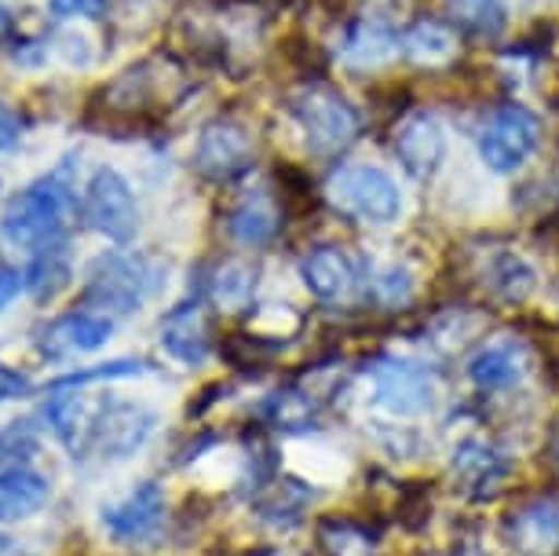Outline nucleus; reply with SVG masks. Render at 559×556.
Segmentation results:
<instances>
[{
    "instance_id": "nucleus-35",
    "label": "nucleus",
    "mask_w": 559,
    "mask_h": 556,
    "mask_svg": "<svg viewBox=\"0 0 559 556\" xmlns=\"http://www.w3.org/2000/svg\"><path fill=\"white\" fill-rule=\"evenodd\" d=\"M8 34H12V12H8V8L0 4V40H4Z\"/></svg>"
},
{
    "instance_id": "nucleus-33",
    "label": "nucleus",
    "mask_w": 559,
    "mask_h": 556,
    "mask_svg": "<svg viewBox=\"0 0 559 556\" xmlns=\"http://www.w3.org/2000/svg\"><path fill=\"white\" fill-rule=\"evenodd\" d=\"M23 286H26V271L12 268L4 257H0V311H4L8 304L19 297V289H23Z\"/></svg>"
},
{
    "instance_id": "nucleus-36",
    "label": "nucleus",
    "mask_w": 559,
    "mask_h": 556,
    "mask_svg": "<svg viewBox=\"0 0 559 556\" xmlns=\"http://www.w3.org/2000/svg\"><path fill=\"white\" fill-rule=\"evenodd\" d=\"M0 549H4V539H0Z\"/></svg>"
},
{
    "instance_id": "nucleus-22",
    "label": "nucleus",
    "mask_w": 559,
    "mask_h": 556,
    "mask_svg": "<svg viewBox=\"0 0 559 556\" xmlns=\"http://www.w3.org/2000/svg\"><path fill=\"white\" fill-rule=\"evenodd\" d=\"M227 230L241 246H267L274 230H278V213H274V205L263 194H252L230 213Z\"/></svg>"
},
{
    "instance_id": "nucleus-14",
    "label": "nucleus",
    "mask_w": 559,
    "mask_h": 556,
    "mask_svg": "<svg viewBox=\"0 0 559 556\" xmlns=\"http://www.w3.org/2000/svg\"><path fill=\"white\" fill-rule=\"evenodd\" d=\"M509 539L526 556H545L559 549V506L556 501H531L512 517Z\"/></svg>"
},
{
    "instance_id": "nucleus-13",
    "label": "nucleus",
    "mask_w": 559,
    "mask_h": 556,
    "mask_svg": "<svg viewBox=\"0 0 559 556\" xmlns=\"http://www.w3.org/2000/svg\"><path fill=\"white\" fill-rule=\"evenodd\" d=\"M162 348L183 366H202L209 359V322L198 304H183L165 315Z\"/></svg>"
},
{
    "instance_id": "nucleus-16",
    "label": "nucleus",
    "mask_w": 559,
    "mask_h": 556,
    "mask_svg": "<svg viewBox=\"0 0 559 556\" xmlns=\"http://www.w3.org/2000/svg\"><path fill=\"white\" fill-rule=\"evenodd\" d=\"M336 56L347 67L369 70V67H384L388 59L399 56V37L381 23H355L347 26V34L336 45Z\"/></svg>"
},
{
    "instance_id": "nucleus-24",
    "label": "nucleus",
    "mask_w": 559,
    "mask_h": 556,
    "mask_svg": "<svg viewBox=\"0 0 559 556\" xmlns=\"http://www.w3.org/2000/svg\"><path fill=\"white\" fill-rule=\"evenodd\" d=\"M403 48L420 67H442V62H450L453 51H457V37L442 23H417V26H409V34L403 37Z\"/></svg>"
},
{
    "instance_id": "nucleus-9",
    "label": "nucleus",
    "mask_w": 559,
    "mask_h": 556,
    "mask_svg": "<svg viewBox=\"0 0 559 556\" xmlns=\"http://www.w3.org/2000/svg\"><path fill=\"white\" fill-rule=\"evenodd\" d=\"M442 154H447V132L442 121L431 110H417L399 125L395 132V157L414 180H428L436 176Z\"/></svg>"
},
{
    "instance_id": "nucleus-34",
    "label": "nucleus",
    "mask_w": 559,
    "mask_h": 556,
    "mask_svg": "<svg viewBox=\"0 0 559 556\" xmlns=\"http://www.w3.org/2000/svg\"><path fill=\"white\" fill-rule=\"evenodd\" d=\"M19 140H23V121H19V114L12 107L0 103V154L19 146Z\"/></svg>"
},
{
    "instance_id": "nucleus-18",
    "label": "nucleus",
    "mask_w": 559,
    "mask_h": 556,
    "mask_svg": "<svg viewBox=\"0 0 559 556\" xmlns=\"http://www.w3.org/2000/svg\"><path fill=\"white\" fill-rule=\"evenodd\" d=\"M523 348L512 341H498L479 348L468 359V377L476 388H487V392H498V388H512L523 377Z\"/></svg>"
},
{
    "instance_id": "nucleus-19",
    "label": "nucleus",
    "mask_w": 559,
    "mask_h": 556,
    "mask_svg": "<svg viewBox=\"0 0 559 556\" xmlns=\"http://www.w3.org/2000/svg\"><path fill=\"white\" fill-rule=\"evenodd\" d=\"M257 264H249L241 257H227L224 264H216L213 279H209V297L224 311H246L252 297H257Z\"/></svg>"
},
{
    "instance_id": "nucleus-29",
    "label": "nucleus",
    "mask_w": 559,
    "mask_h": 556,
    "mask_svg": "<svg viewBox=\"0 0 559 556\" xmlns=\"http://www.w3.org/2000/svg\"><path fill=\"white\" fill-rule=\"evenodd\" d=\"M409 293H414V279H409L406 268L392 264L377 275V297L384 304H403V300H409Z\"/></svg>"
},
{
    "instance_id": "nucleus-32",
    "label": "nucleus",
    "mask_w": 559,
    "mask_h": 556,
    "mask_svg": "<svg viewBox=\"0 0 559 556\" xmlns=\"http://www.w3.org/2000/svg\"><path fill=\"white\" fill-rule=\"evenodd\" d=\"M34 392V381L26 374L12 370V366L0 363V403H12V400H23V395Z\"/></svg>"
},
{
    "instance_id": "nucleus-25",
    "label": "nucleus",
    "mask_w": 559,
    "mask_h": 556,
    "mask_svg": "<svg viewBox=\"0 0 559 556\" xmlns=\"http://www.w3.org/2000/svg\"><path fill=\"white\" fill-rule=\"evenodd\" d=\"M447 12L479 37L501 34L504 23H509L504 0H447Z\"/></svg>"
},
{
    "instance_id": "nucleus-27",
    "label": "nucleus",
    "mask_w": 559,
    "mask_h": 556,
    "mask_svg": "<svg viewBox=\"0 0 559 556\" xmlns=\"http://www.w3.org/2000/svg\"><path fill=\"white\" fill-rule=\"evenodd\" d=\"M140 374H146L143 359H118V363L92 366V370L67 374V377H59V381H51V388H78V385H88V381H114V377H140Z\"/></svg>"
},
{
    "instance_id": "nucleus-7",
    "label": "nucleus",
    "mask_w": 559,
    "mask_h": 556,
    "mask_svg": "<svg viewBox=\"0 0 559 556\" xmlns=\"http://www.w3.org/2000/svg\"><path fill=\"white\" fill-rule=\"evenodd\" d=\"M537 140H542V125H537L534 114L509 103V107L493 110L490 121L483 125L479 157L493 173H515L537 151Z\"/></svg>"
},
{
    "instance_id": "nucleus-8",
    "label": "nucleus",
    "mask_w": 559,
    "mask_h": 556,
    "mask_svg": "<svg viewBox=\"0 0 559 556\" xmlns=\"http://www.w3.org/2000/svg\"><path fill=\"white\" fill-rule=\"evenodd\" d=\"M154 433V411L140 403H107L92 422V443L103 458H129Z\"/></svg>"
},
{
    "instance_id": "nucleus-4",
    "label": "nucleus",
    "mask_w": 559,
    "mask_h": 556,
    "mask_svg": "<svg viewBox=\"0 0 559 556\" xmlns=\"http://www.w3.org/2000/svg\"><path fill=\"white\" fill-rule=\"evenodd\" d=\"M289 114L297 118L304 135H308L311 151H319V154L341 151L358 132V114L352 103L322 85H308V88L293 92Z\"/></svg>"
},
{
    "instance_id": "nucleus-3",
    "label": "nucleus",
    "mask_w": 559,
    "mask_h": 556,
    "mask_svg": "<svg viewBox=\"0 0 559 556\" xmlns=\"http://www.w3.org/2000/svg\"><path fill=\"white\" fill-rule=\"evenodd\" d=\"M325 198L362 224H392L403 213V191L377 165H344L325 184Z\"/></svg>"
},
{
    "instance_id": "nucleus-31",
    "label": "nucleus",
    "mask_w": 559,
    "mask_h": 556,
    "mask_svg": "<svg viewBox=\"0 0 559 556\" xmlns=\"http://www.w3.org/2000/svg\"><path fill=\"white\" fill-rule=\"evenodd\" d=\"M56 19H99L107 12V0H48Z\"/></svg>"
},
{
    "instance_id": "nucleus-2",
    "label": "nucleus",
    "mask_w": 559,
    "mask_h": 556,
    "mask_svg": "<svg viewBox=\"0 0 559 556\" xmlns=\"http://www.w3.org/2000/svg\"><path fill=\"white\" fill-rule=\"evenodd\" d=\"M165 279V268L151 257L140 253H107L92 264L88 275V289L84 297L88 304H96L103 311H118V315H132L140 311L143 300H151L157 286Z\"/></svg>"
},
{
    "instance_id": "nucleus-5",
    "label": "nucleus",
    "mask_w": 559,
    "mask_h": 556,
    "mask_svg": "<svg viewBox=\"0 0 559 556\" xmlns=\"http://www.w3.org/2000/svg\"><path fill=\"white\" fill-rule=\"evenodd\" d=\"M84 220L118 246L135 238V230H140V202H135L129 180L118 169L103 165V169L92 173L88 187H84Z\"/></svg>"
},
{
    "instance_id": "nucleus-10",
    "label": "nucleus",
    "mask_w": 559,
    "mask_h": 556,
    "mask_svg": "<svg viewBox=\"0 0 559 556\" xmlns=\"http://www.w3.org/2000/svg\"><path fill=\"white\" fill-rule=\"evenodd\" d=\"M252 162V143L238 121H213L198 140L194 165L209 180H235Z\"/></svg>"
},
{
    "instance_id": "nucleus-12",
    "label": "nucleus",
    "mask_w": 559,
    "mask_h": 556,
    "mask_svg": "<svg viewBox=\"0 0 559 556\" xmlns=\"http://www.w3.org/2000/svg\"><path fill=\"white\" fill-rule=\"evenodd\" d=\"M165 517V495L157 484H140L114 506H103V528H107L118 542H140L146 534H154V528Z\"/></svg>"
},
{
    "instance_id": "nucleus-6",
    "label": "nucleus",
    "mask_w": 559,
    "mask_h": 556,
    "mask_svg": "<svg viewBox=\"0 0 559 556\" xmlns=\"http://www.w3.org/2000/svg\"><path fill=\"white\" fill-rule=\"evenodd\" d=\"M369 395L392 417H420L436 403V377L406 359H381L369 370Z\"/></svg>"
},
{
    "instance_id": "nucleus-23",
    "label": "nucleus",
    "mask_w": 559,
    "mask_h": 556,
    "mask_svg": "<svg viewBox=\"0 0 559 556\" xmlns=\"http://www.w3.org/2000/svg\"><path fill=\"white\" fill-rule=\"evenodd\" d=\"M453 472L468 487H493L504 476V458L483 439H468L453 450Z\"/></svg>"
},
{
    "instance_id": "nucleus-20",
    "label": "nucleus",
    "mask_w": 559,
    "mask_h": 556,
    "mask_svg": "<svg viewBox=\"0 0 559 556\" xmlns=\"http://www.w3.org/2000/svg\"><path fill=\"white\" fill-rule=\"evenodd\" d=\"M45 422L51 425L62 443L70 450H78L84 439H92V422H96V411H88L84 395L67 392V388H51V400L45 403Z\"/></svg>"
},
{
    "instance_id": "nucleus-21",
    "label": "nucleus",
    "mask_w": 559,
    "mask_h": 556,
    "mask_svg": "<svg viewBox=\"0 0 559 556\" xmlns=\"http://www.w3.org/2000/svg\"><path fill=\"white\" fill-rule=\"evenodd\" d=\"M70 275H73L70 249H67V238H59V242L34 249V260H29V268H26V289L34 293L37 300H51L70 282Z\"/></svg>"
},
{
    "instance_id": "nucleus-26",
    "label": "nucleus",
    "mask_w": 559,
    "mask_h": 556,
    "mask_svg": "<svg viewBox=\"0 0 559 556\" xmlns=\"http://www.w3.org/2000/svg\"><path fill=\"white\" fill-rule=\"evenodd\" d=\"M490 286L509 300H523L534 289V268L515 253H498L490 264Z\"/></svg>"
},
{
    "instance_id": "nucleus-15",
    "label": "nucleus",
    "mask_w": 559,
    "mask_h": 556,
    "mask_svg": "<svg viewBox=\"0 0 559 556\" xmlns=\"http://www.w3.org/2000/svg\"><path fill=\"white\" fill-rule=\"evenodd\" d=\"M300 275H304V286H308L319 300H341L355 286L352 260L333 246H322V249H314V253L304 257Z\"/></svg>"
},
{
    "instance_id": "nucleus-1",
    "label": "nucleus",
    "mask_w": 559,
    "mask_h": 556,
    "mask_svg": "<svg viewBox=\"0 0 559 556\" xmlns=\"http://www.w3.org/2000/svg\"><path fill=\"white\" fill-rule=\"evenodd\" d=\"M73 205L70 187L62 184V173L45 176V180L29 184L26 191H19L12 202L4 205L0 216V230L12 246L40 249L48 242H59L62 227H67V213Z\"/></svg>"
},
{
    "instance_id": "nucleus-11",
    "label": "nucleus",
    "mask_w": 559,
    "mask_h": 556,
    "mask_svg": "<svg viewBox=\"0 0 559 556\" xmlns=\"http://www.w3.org/2000/svg\"><path fill=\"white\" fill-rule=\"evenodd\" d=\"M114 333V319L99 311H70L56 319L51 327L40 330L37 348L48 359H67V355H81V352H96L110 341Z\"/></svg>"
},
{
    "instance_id": "nucleus-17",
    "label": "nucleus",
    "mask_w": 559,
    "mask_h": 556,
    "mask_svg": "<svg viewBox=\"0 0 559 556\" xmlns=\"http://www.w3.org/2000/svg\"><path fill=\"white\" fill-rule=\"evenodd\" d=\"M51 487L40 472L26 465L0 469V520H23L48 501Z\"/></svg>"
},
{
    "instance_id": "nucleus-30",
    "label": "nucleus",
    "mask_w": 559,
    "mask_h": 556,
    "mask_svg": "<svg viewBox=\"0 0 559 556\" xmlns=\"http://www.w3.org/2000/svg\"><path fill=\"white\" fill-rule=\"evenodd\" d=\"M34 428H29V422H15L12 428H4L0 433V461H12V465H19L15 458H26L29 450H34Z\"/></svg>"
},
{
    "instance_id": "nucleus-28",
    "label": "nucleus",
    "mask_w": 559,
    "mask_h": 556,
    "mask_svg": "<svg viewBox=\"0 0 559 556\" xmlns=\"http://www.w3.org/2000/svg\"><path fill=\"white\" fill-rule=\"evenodd\" d=\"M311 414H314V406L308 395H300V392H282V395H274V403H271V417L278 428H308Z\"/></svg>"
}]
</instances>
